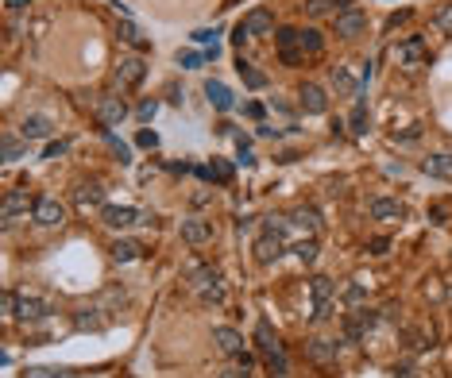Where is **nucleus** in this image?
Wrapping results in <instances>:
<instances>
[{
  "mask_svg": "<svg viewBox=\"0 0 452 378\" xmlns=\"http://www.w3.org/2000/svg\"><path fill=\"white\" fill-rule=\"evenodd\" d=\"M394 378H413V370H410V367H402V370H394Z\"/></svg>",
  "mask_w": 452,
  "mask_h": 378,
  "instance_id": "45",
  "label": "nucleus"
},
{
  "mask_svg": "<svg viewBox=\"0 0 452 378\" xmlns=\"http://www.w3.org/2000/svg\"><path fill=\"white\" fill-rule=\"evenodd\" d=\"M220 378H251V375H247L244 367H232V370H225V375H220Z\"/></svg>",
  "mask_w": 452,
  "mask_h": 378,
  "instance_id": "44",
  "label": "nucleus"
},
{
  "mask_svg": "<svg viewBox=\"0 0 452 378\" xmlns=\"http://www.w3.org/2000/svg\"><path fill=\"white\" fill-rule=\"evenodd\" d=\"M356 8V0H309V16H340Z\"/></svg>",
  "mask_w": 452,
  "mask_h": 378,
  "instance_id": "25",
  "label": "nucleus"
},
{
  "mask_svg": "<svg viewBox=\"0 0 452 378\" xmlns=\"http://www.w3.org/2000/svg\"><path fill=\"white\" fill-rule=\"evenodd\" d=\"M143 74H147V66H143V59H120L116 62V70H112V85L124 93V89H136L139 81H143Z\"/></svg>",
  "mask_w": 452,
  "mask_h": 378,
  "instance_id": "6",
  "label": "nucleus"
},
{
  "mask_svg": "<svg viewBox=\"0 0 452 378\" xmlns=\"http://www.w3.org/2000/svg\"><path fill=\"white\" fill-rule=\"evenodd\" d=\"M213 344L225 355H232V359H240L244 355V336H240L236 328H228V324H220V328H213Z\"/></svg>",
  "mask_w": 452,
  "mask_h": 378,
  "instance_id": "15",
  "label": "nucleus"
},
{
  "mask_svg": "<svg viewBox=\"0 0 452 378\" xmlns=\"http://www.w3.org/2000/svg\"><path fill=\"white\" fill-rule=\"evenodd\" d=\"M35 224H43V228H62L66 224V204L59 201V197H39L35 201V216H31Z\"/></svg>",
  "mask_w": 452,
  "mask_h": 378,
  "instance_id": "8",
  "label": "nucleus"
},
{
  "mask_svg": "<svg viewBox=\"0 0 452 378\" xmlns=\"http://www.w3.org/2000/svg\"><path fill=\"white\" fill-rule=\"evenodd\" d=\"M282 251H286V235H278V232H263L256 240V262H263V266H271Z\"/></svg>",
  "mask_w": 452,
  "mask_h": 378,
  "instance_id": "11",
  "label": "nucleus"
},
{
  "mask_svg": "<svg viewBox=\"0 0 452 378\" xmlns=\"http://www.w3.org/2000/svg\"><path fill=\"white\" fill-rule=\"evenodd\" d=\"M28 216H35V201H31L23 189H8L4 201H0V220H4V228H16V224H23Z\"/></svg>",
  "mask_w": 452,
  "mask_h": 378,
  "instance_id": "3",
  "label": "nucleus"
},
{
  "mask_svg": "<svg viewBox=\"0 0 452 378\" xmlns=\"http://www.w3.org/2000/svg\"><path fill=\"white\" fill-rule=\"evenodd\" d=\"M70 370L66 367H28L23 370V378H66Z\"/></svg>",
  "mask_w": 452,
  "mask_h": 378,
  "instance_id": "35",
  "label": "nucleus"
},
{
  "mask_svg": "<svg viewBox=\"0 0 452 378\" xmlns=\"http://www.w3.org/2000/svg\"><path fill=\"white\" fill-rule=\"evenodd\" d=\"M105 139H108V143H112V151H116V155H120V162H132V151H128V147H124V143H120V139L112 136V132H108V127H105Z\"/></svg>",
  "mask_w": 452,
  "mask_h": 378,
  "instance_id": "39",
  "label": "nucleus"
},
{
  "mask_svg": "<svg viewBox=\"0 0 452 378\" xmlns=\"http://www.w3.org/2000/svg\"><path fill=\"white\" fill-rule=\"evenodd\" d=\"M236 70H240V78H244V85H247V89H263V85H267V74H259V70L251 66V62L240 59V62H236Z\"/></svg>",
  "mask_w": 452,
  "mask_h": 378,
  "instance_id": "29",
  "label": "nucleus"
},
{
  "mask_svg": "<svg viewBox=\"0 0 452 378\" xmlns=\"http://www.w3.org/2000/svg\"><path fill=\"white\" fill-rule=\"evenodd\" d=\"M333 85H336V93H345V97H360L367 78H356L352 66H333Z\"/></svg>",
  "mask_w": 452,
  "mask_h": 378,
  "instance_id": "13",
  "label": "nucleus"
},
{
  "mask_svg": "<svg viewBox=\"0 0 452 378\" xmlns=\"http://www.w3.org/2000/svg\"><path fill=\"white\" fill-rule=\"evenodd\" d=\"M216 35H220L216 28H201V31H194L189 39H194V43H201V47H209V43H216Z\"/></svg>",
  "mask_w": 452,
  "mask_h": 378,
  "instance_id": "40",
  "label": "nucleus"
},
{
  "mask_svg": "<svg viewBox=\"0 0 452 378\" xmlns=\"http://www.w3.org/2000/svg\"><path fill=\"white\" fill-rule=\"evenodd\" d=\"M298 47H302V54H321V50H325L321 31H314V28H302V31H298Z\"/></svg>",
  "mask_w": 452,
  "mask_h": 378,
  "instance_id": "27",
  "label": "nucleus"
},
{
  "mask_svg": "<svg viewBox=\"0 0 452 378\" xmlns=\"http://www.w3.org/2000/svg\"><path fill=\"white\" fill-rule=\"evenodd\" d=\"M371 216H375V220H402L406 204L394 201V197H379V201H371Z\"/></svg>",
  "mask_w": 452,
  "mask_h": 378,
  "instance_id": "21",
  "label": "nucleus"
},
{
  "mask_svg": "<svg viewBox=\"0 0 452 378\" xmlns=\"http://www.w3.org/2000/svg\"><path fill=\"white\" fill-rule=\"evenodd\" d=\"M333 28H336L340 39H356V35L367 28V16L360 8H348V12H340V16H333Z\"/></svg>",
  "mask_w": 452,
  "mask_h": 378,
  "instance_id": "12",
  "label": "nucleus"
},
{
  "mask_svg": "<svg viewBox=\"0 0 452 378\" xmlns=\"http://www.w3.org/2000/svg\"><path fill=\"white\" fill-rule=\"evenodd\" d=\"M189 286H194V293L201 301H213V305L225 301V282H220V274H216L213 266H197V271L189 274Z\"/></svg>",
  "mask_w": 452,
  "mask_h": 378,
  "instance_id": "4",
  "label": "nucleus"
},
{
  "mask_svg": "<svg viewBox=\"0 0 452 378\" xmlns=\"http://www.w3.org/2000/svg\"><path fill=\"white\" fill-rule=\"evenodd\" d=\"M124 290L120 286H108L105 293H97V297H89L85 305H78V313H74V328L78 332H101L108 328L112 320H116L120 305H124Z\"/></svg>",
  "mask_w": 452,
  "mask_h": 378,
  "instance_id": "1",
  "label": "nucleus"
},
{
  "mask_svg": "<svg viewBox=\"0 0 452 378\" xmlns=\"http://www.w3.org/2000/svg\"><path fill=\"white\" fill-rule=\"evenodd\" d=\"M298 105H302V112H309V116H325V112H329V97H325L321 85H302Z\"/></svg>",
  "mask_w": 452,
  "mask_h": 378,
  "instance_id": "14",
  "label": "nucleus"
},
{
  "mask_svg": "<svg viewBox=\"0 0 452 378\" xmlns=\"http://www.w3.org/2000/svg\"><path fill=\"white\" fill-rule=\"evenodd\" d=\"M294 255H298L302 262H314V259H317V240H298V243H294Z\"/></svg>",
  "mask_w": 452,
  "mask_h": 378,
  "instance_id": "36",
  "label": "nucleus"
},
{
  "mask_svg": "<svg viewBox=\"0 0 452 378\" xmlns=\"http://www.w3.org/2000/svg\"><path fill=\"white\" fill-rule=\"evenodd\" d=\"M197 174H201V178H209V182H220V185H225L228 178H232V166H228V162H220V158H213V166H201Z\"/></svg>",
  "mask_w": 452,
  "mask_h": 378,
  "instance_id": "31",
  "label": "nucleus"
},
{
  "mask_svg": "<svg viewBox=\"0 0 452 378\" xmlns=\"http://www.w3.org/2000/svg\"><path fill=\"white\" fill-rule=\"evenodd\" d=\"M66 151H70V143H62V139H59V143H50L47 151H43V158H62Z\"/></svg>",
  "mask_w": 452,
  "mask_h": 378,
  "instance_id": "43",
  "label": "nucleus"
},
{
  "mask_svg": "<svg viewBox=\"0 0 452 378\" xmlns=\"http://www.w3.org/2000/svg\"><path fill=\"white\" fill-rule=\"evenodd\" d=\"M433 23H437V28H441L444 35L452 39V0H449V4H441V8L433 12Z\"/></svg>",
  "mask_w": 452,
  "mask_h": 378,
  "instance_id": "34",
  "label": "nucleus"
},
{
  "mask_svg": "<svg viewBox=\"0 0 452 378\" xmlns=\"http://www.w3.org/2000/svg\"><path fill=\"white\" fill-rule=\"evenodd\" d=\"M275 35H278V50H282V54H290V50H294V43H298V31H294V28H278Z\"/></svg>",
  "mask_w": 452,
  "mask_h": 378,
  "instance_id": "37",
  "label": "nucleus"
},
{
  "mask_svg": "<svg viewBox=\"0 0 452 378\" xmlns=\"http://www.w3.org/2000/svg\"><path fill=\"white\" fill-rule=\"evenodd\" d=\"M309 293H314V320H329V313H333V282L314 278L309 282Z\"/></svg>",
  "mask_w": 452,
  "mask_h": 378,
  "instance_id": "10",
  "label": "nucleus"
},
{
  "mask_svg": "<svg viewBox=\"0 0 452 378\" xmlns=\"http://www.w3.org/2000/svg\"><path fill=\"white\" fill-rule=\"evenodd\" d=\"M93 112H97L101 127H112V124H120V120L128 116V105H124V101H120L116 93H108V97H97Z\"/></svg>",
  "mask_w": 452,
  "mask_h": 378,
  "instance_id": "9",
  "label": "nucleus"
},
{
  "mask_svg": "<svg viewBox=\"0 0 452 378\" xmlns=\"http://www.w3.org/2000/svg\"><path fill=\"white\" fill-rule=\"evenodd\" d=\"M105 224L108 228H132V224H151V213H143V209H128V204H105Z\"/></svg>",
  "mask_w": 452,
  "mask_h": 378,
  "instance_id": "7",
  "label": "nucleus"
},
{
  "mask_svg": "<svg viewBox=\"0 0 452 378\" xmlns=\"http://www.w3.org/2000/svg\"><path fill=\"white\" fill-rule=\"evenodd\" d=\"M20 132H23V139H47L50 132H54V124H50V116H43V112H31V116H23Z\"/></svg>",
  "mask_w": 452,
  "mask_h": 378,
  "instance_id": "19",
  "label": "nucleus"
},
{
  "mask_svg": "<svg viewBox=\"0 0 452 378\" xmlns=\"http://www.w3.org/2000/svg\"><path fill=\"white\" fill-rule=\"evenodd\" d=\"M398 59H402V62H410V66H418V62H425V43H422V39H410V43H402V47H398Z\"/></svg>",
  "mask_w": 452,
  "mask_h": 378,
  "instance_id": "30",
  "label": "nucleus"
},
{
  "mask_svg": "<svg viewBox=\"0 0 452 378\" xmlns=\"http://www.w3.org/2000/svg\"><path fill=\"white\" fill-rule=\"evenodd\" d=\"M256 344H259V355H263L267 370L275 378H286L290 375V363H286V348L282 339L275 336V328H271V320H259L256 324Z\"/></svg>",
  "mask_w": 452,
  "mask_h": 378,
  "instance_id": "2",
  "label": "nucleus"
},
{
  "mask_svg": "<svg viewBox=\"0 0 452 378\" xmlns=\"http://www.w3.org/2000/svg\"><path fill=\"white\" fill-rule=\"evenodd\" d=\"M182 240L194 243V247H201V243L213 240V228H209L205 220H197V216H194V220H182Z\"/></svg>",
  "mask_w": 452,
  "mask_h": 378,
  "instance_id": "22",
  "label": "nucleus"
},
{
  "mask_svg": "<svg viewBox=\"0 0 452 378\" xmlns=\"http://www.w3.org/2000/svg\"><path fill=\"white\" fill-rule=\"evenodd\" d=\"M74 204H78V209H97V204H105V185L81 182L78 189H74Z\"/></svg>",
  "mask_w": 452,
  "mask_h": 378,
  "instance_id": "17",
  "label": "nucleus"
},
{
  "mask_svg": "<svg viewBox=\"0 0 452 378\" xmlns=\"http://www.w3.org/2000/svg\"><path fill=\"white\" fill-rule=\"evenodd\" d=\"M201 62H205V54H197V50H182V54H178V66L182 70H197Z\"/></svg>",
  "mask_w": 452,
  "mask_h": 378,
  "instance_id": "38",
  "label": "nucleus"
},
{
  "mask_svg": "<svg viewBox=\"0 0 452 378\" xmlns=\"http://www.w3.org/2000/svg\"><path fill=\"white\" fill-rule=\"evenodd\" d=\"M120 39H124V43H132L136 50H147V39L139 35V28H136L132 20H124V23H120Z\"/></svg>",
  "mask_w": 452,
  "mask_h": 378,
  "instance_id": "33",
  "label": "nucleus"
},
{
  "mask_svg": "<svg viewBox=\"0 0 452 378\" xmlns=\"http://www.w3.org/2000/svg\"><path fill=\"white\" fill-rule=\"evenodd\" d=\"M348 124H352L356 136H364L367 132V101H364V93L356 97V108H352V120H348Z\"/></svg>",
  "mask_w": 452,
  "mask_h": 378,
  "instance_id": "32",
  "label": "nucleus"
},
{
  "mask_svg": "<svg viewBox=\"0 0 452 378\" xmlns=\"http://www.w3.org/2000/svg\"><path fill=\"white\" fill-rule=\"evenodd\" d=\"M139 255H143V247H139L136 240H116L112 243V259L116 262H136Z\"/></svg>",
  "mask_w": 452,
  "mask_h": 378,
  "instance_id": "28",
  "label": "nucleus"
},
{
  "mask_svg": "<svg viewBox=\"0 0 452 378\" xmlns=\"http://www.w3.org/2000/svg\"><path fill=\"white\" fill-rule=\"evenodd\" d=\"M305 355L314 359V363H321V367H329V363H336V344L333 339H309Z\"/></svg>",
  "mask_w": 452,
  "mask_h": 378,
  "instance_id": "23",
  "label": "nucleus"
},
{
  "mask_svg": "<svg viewBox=\"0 0 452 378\" xmlns=\"http://www.w3.org/2000/svg\"><path fill=\"white\" fill-rule=\"evenodd\" d=\"M422 170L429 178H444V182H452V155H429V158H422Z\"/></svg>",
  "mask_w": 452,
  "mask_h": 378,
  "instance_id": "24",
  "label": "nucleus"
},
{
  "mask_svg": "<svg viewBox=\"0 0 452 378\" xmlns=\"http://www.w3.org/2000/svg\"><path fill=\"white\" fill-rule=\"evenodd\" d=\"M54 313V301L47 293H35V290H20L16 293V317L20 320H43Z\"/></svg>",
  "mask_w": 452,
  "mask_h": 378,
  "instance_id": "5",
  "label": "nucleus"
},
{
  "mask_svg": "<svg viewBox=\"0 0 452 378\" xmlns=\"http://www.w3.org/2000/svg\"><path fill=\"white\" fill-rule=\"evenodd\" d=\"M28 155V139H16V136H4L0 139V158L4 162H16V158Z\"/></svg>",
  "mask_w": 452,
  "mask_h": 378,
  "instance_id": "26",
  "label": "nucleus"
},
{
  "mask_svg": "<svg viewBox=\"0 0 452 378\" xmlns=\"http://www.w3.org/2000/svg\"><path fill=\"white\" fill-rule=\"evenodd\" d=\"M240 28H244L247 35H271V31H275V16L267 8H251L244 20H240Z\"/></svg>",
  "mask_w": 452,
  "mask_h": 378,
  "instance_id": "16",
  "label": "nucleus"
},
{
  "mask_svg": "<svg viewBox=\"0 0 452 378\" xmlns=\"http://www.w3.org/2000/svg\"><path fill=\"white\" fill-rule=\"evenodd\" d=\"M290 228H294V232H302V240H314V235L321 232V216H317L314 209H298L294 220H290Z\"/></svg>",
  "mask_w": 452,
  "mask_h": 378,
  "instance_id": "20",
  "label": "nucleus"
},
{
  "mask_svg": "<svg viewBox=\"0 0 452 378\" xmlns=\"http://www.w3.org/2000/svg\"><path fill=\"white\" fill-rule=\"evenodd\" d=\"M155 112H158V105H155V101H143V105L136 108V116L143 120V124H147V120H155Z\"/></svg>",
  "mask_w": 452,
  "mask_h": 378,
  "instance_id": "42",
  "label": "nucleus"
},
{
  "mask_svg": "<svg viewBox=\"0 0 452 378\" xmlns=\"http://www.w3.org/2000/svg\"><path fill=\"white\" fill-rule=\"evenodd\" d=\"M205 97L216 112H232V105H236V97H232V89L225 81H205Z\"/></svg>",
  "mask_w": 452,
  "mask_h": 378,
  "instance_id": "18",
  "label": "nucleus"
},
{
  "mask_svg": "<svg viewBox=\"0 0 452 378\" xmlns=\"http://www.w3.org/2000/svg\"><path fill=\"white\" fill-rule=\"evenodd\" d=\"M136 143L143 147V151H155V147H158V136H155V132H147V127H143V132H139V136H136Z\"/></svg>",
  "mask_w": 452,
  "mask_h": 378,
  "instance_id": "41",
  "label": "nucleus"
}]
</instances>
